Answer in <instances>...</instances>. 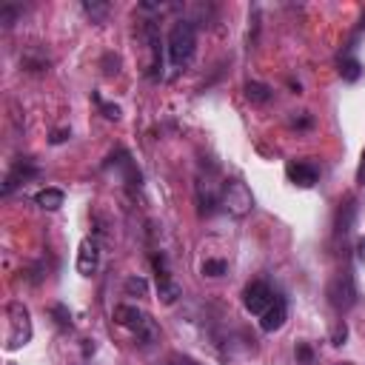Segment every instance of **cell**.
I'll return each instance as SVG.
<instances>
[{
    "label": "cell",
    "mask_w": 365,
    "mask_h": 365,
    "mask_svg": "<svg viewBox=\"0 0 365 365\" xmlns=\"http://www.w3.org/2000/svg\"><path fill=\"white\" fill-rule=\"evenodd\" d=\"M112 319H114V323H117L120 328H128L137 340H140L143 348H149V345H154V343L160 340V328H157V323H154V319H152L143 308H137V305H128V303L114 305Z\"/></svg>",
    "instance_id": "obj_1"
},
{
    "label": "cell",
    "mask_w": 365,
    "mask_h": 365,
    "mask_svg": "<svg viewBox=\"0 0 365 365\" xmlns=\"http://www.w3.org/2000/svg\"><path fill=\"white\" fill-rule=\"evenodd\" d=\"M168 60L174 69H186L192 60H194V52H197V29L192 20H177L168 32Z\"/></svg>",
    "instance_id": "obj_2"
},
{
    "label": "cell",
    "mask_w": 365,
    "mask_h": 365,
    "mask_svg": "<svg viewBox=\"0 0 365 365\" xmlns=\"http://www.w3.org/2000/svg\"><path fill=\"white\" fill-rule=\"evenodd\" d=\"M4 314H6V343L4 345H6V351H20L23 345L32 343V334H34L32 314L20 300H12Z\"/></svg>",
    "instance_id": "obj_3"
},
{
    "label": "cell",
    "mask_w": 365,
    "mask_h": 365,
    "mask_svg": "<svg viewBox=\"0 0 365 365\" xmlns=\"http://www.w3.org/2000/svg\"><path fill=\"white\" fill-rule=\"evenodd\" d=\"M220 206L232 217H246L254 211V194L243 180H228L220 189Z\"/></svg>",
    "instance_id": "obj_4"
},
{
    "label": "cell",
    "mask_w": 365,
    "mask_h": 365,
    "mask_svg": "<svg viewBox=\"0 0 365 365\" xmlns=\"http://www.w3.org/2000/svg\"><path fill=\"white\" fill-rule=\"evenodd\" d=\"M326 297H328L331 308H337V311L354 308V303H357V283H354V274L348 268L337 271L334 277H331V283L326 288Z\"/></svg>",
    "instance_id": "obj_5"
},
{
    "label": "cell",
    "mask_w": 365,
    "mask_h": 365,
    "mask_svg": "<svg viewBox=\"0 0 365 365\" xmlns=\"http://www.w3.org/2000/svg\"><path fill=\"white\" fill-rule=\"evenodd\" d=\"M152 265H154V277H157V297H160V303H163V305H174V303L182 297V286L171 277L168 263H166L163 254H154Z\"/></svg>",
    "instance_id": "obj_6"
},
{
    "label": "cell",
    "mask_w": 365,
    "mask_h": 365,
    "mask_svg": "<svg viewBox=\"0 0 365 365\" xmlns=\"http://www.w3.org/2000/svg\"><path fill=\"white\" fill-rule=\"evenodd\" d=\"M274 300H277V294H274L271 286L263 283V280H254V283H248V286L243 288V305H246V311L254 314V317H263V314L271 308Z\"/></svg>",
    "instance_id": "obj_7"
},
{
    "label": "cell",
    "mask_w": 365,
    "mask_h": 365,
    "mask_svg": "<svg viewBox=\"0 0 365 365\" xmlns=\"http://www.w3.org/2000/svg\"><path fill=\"white\" fill-rule=\"evenodd\" d=\"M286 174H288V180L294 182V186L311 189V186H317V180H319V166L311 163V160H291L286 166Z\"/></svg>",
    "instance_id": "obj_8"
},
{
    "label": "cell",
    "mask_w": 365,
    "mask_h": 365,
    "mask_svg": "<svg viewBox=\"0 0 365 365\" xmlns=\"http://www.w3.org/2000/svg\"><path fill=\"white\" fill-rule=\"evenodd\" d=\"M77 274H83V277H91L98 268H100V246H98V240H91V237H86L83 243H80V248H77Z\"/></svg>",
    "instance_id": "obj_9"
},
{
    "label": "cell",
    "mask_w": 365,
    "mask_h": 365,
    "mask_svg": "<svg viewBox=\"0 0 365 365\" xmlns=\"http://www.w3.org/2000/svg\"><path fill=\"white\" fill-rule=\"evenodd\" d=\"M286 319H288V303H286V297L277 294V300L271 303V308L260 317V328L265 334H274V331H280L286 326Z\"/></svg>",
    "instance_id": "obj_10"
},
{
    "label": "cell",
    "mask_w": 365,
    "mask_h": 365,
    "mask_svg": "<svg viewBox=\"0 0 365 365\" xmlns=\"http://www.w3.org/2000/svg\"><path fill=\"white\" fill-rule=\"evenodd\" d=\"M40 171H37V166L32 163V160H18L15 166H12V171L6 174V180H4V194L9 197L15 189H20V186H26V182L32 180V177H37Z\"/></svg>",
    "instance_id": "obj_11"
},
{
    "label": "cell",
    "mask_w": 365,
    "mask_h": 365,
    "mask_svg": "<svg viewBox=\"0 0 365 365\" xmlns=\"http://www.w3.org/2000/svg\"><path fill=\"white\" fill-rule=\"evenodd\" d=\"M217 206H220L217 186L211 180H197V211H200V217H211Z\"/></svg>",
    "instance_id": "obj_12"
},
{
    "label": "cell",
    "mask_w": 365,
    "mask_h": 365,
    "mask_svg": "<svg viewBox=\"0 0 365 365\" xmlns=\"http://www.w3.org/2000/svg\"><path fill=\"white\" fill-rule=\"evenodd\" d=\"M354 217H357V200L354 197H345V203H340L337 214H334V234L337 237H345L354 225Z\"/></svg>",
    "instance_id": "obj_13"
},
{
    "label": "cell",
    "mask_w": 365,
    "mask_h": 365,
    "mask_svg": "<svg viewBox=\"0 0 365 365\" xmlns=\"http://www.w3.org/2000/svg\"><path fill=\"white\" fill-rule=\"evenodd\" d=\"M246 98H248V103H254V106H265V103L274 100V88H271L268 83L248 80V83H246Z\"/></svg>",
    "instance_id": "obj_14"
},
{
    "label": "cell",
    "mask_w": 365,
    "mask_h": 365,
    "mask_svg": "<svg viewBox=\"0 0 365 365\" xmlns=\"http://www.w3.org/2000/svg\"><path fill=\"white\" fill-rule=\"evenodd\" d=\"M34 203L43 208V211H58L63 203H66V194L60 189H52V186H46L34 194Z\"/></svg>",
    "instance_id": "obj_15"
},
{
    "label": "cell",
    "mask_w": 365,
    "mask_h": 365,
    "mask_svg": "<svg viewBox=\"0 0 365 365\" xmlns=\"http://www.w3.org/2000/svg\"><path fill=\"white\" fill-rule=\"evenodd\" d=\"M340 77H343L345 83H357V80L362 77V66H359V60L351 58V55H343V58H340Z\"/></svg>",
    "instance_id": "obj_16"
},
{
    "label": "cell",
    "mask_w": 365,
    "mask_h": 365,
    "mask_svg": "<svg viewBox=\"0 0 365 365\" xmlns=\"http://www.w3.org/2000/svg\"><path fill=\"white\" fill-rule=\"evenodd\" d=\"M23 69L26 72H49V58H46L40 49H29L23 55Z\"/></svg>",
    "instance_id": "obj_17"
},
{
    "label": "cell",
    "mask_w": 365,
    "mask_h": 365,
    "mask_svg": "<svg viewBox=\"0 0 365 365\" xmlns=\"http://www.w3.org/2000/svg\"><path fill=\"white\" fill-rule=\"evenodd\" d=\"M83 12L91 18V23H103V20L109 18L112 6H109V4H100V0H91V4L86 0V4H83Z\"/></svg>",
    "instance_id": "obj_18"
},
{
    "label": "cell",
    "mask_w": 365,
    "mask_h": 365,
    "mask_svg": "<svg viewBox=\"0 0 365 365\" xmlns=\"http://www.w3.org/2000/svg\"><path fill=\"white\" fill-rule=\"evenodd\" d=\"M225 271H228V263H225V260H206V263L200 265V274H203V277H211V280L223 277Z\"/></svg>",
    "instance_id": "obj_19"
},
{
    "label": "cell",
    "mask_w": 365,
    "mask_h": 365,
    "mask_svg": "<svg viewBox=\"0 0 365 365\" xmlns=\"http://www.w3.org/2000/svg\"><path fill=\"white\" fill-rule=\"evenodd\" d=\"M49 314H52V319L58 323V328H63V331L72 328V314H69V308H66L63 303H55V305L49 308Z\"/></svg>",
    "instance_id": "obj_20"
},
{
    "label": "cell",
    "mask_w": 365,
    "mask_h": 365,
    "mask_svg": "<svg viewBox=\"0 0 365 365\" xmlns=\"http://www.w3.org/2000/svg\"><path fill=\"white\" fill-rule=\"evenodd\" d=\"M123 288H126L128 297H149V283L143 277H128Z\"/></svg>",
    "instance_id": "obj_21"
},
{
    "label": "cell",
    "mask_w": 365,
    "mask_h": 365,
    "mask_svg": "<svg viewBox=\"0 0 365 365\" xmlns=\"http://www.w3.org/2000/svg\"><path fill=\"white\" fill-rule=\"evenodd\" d=\"M20 15H23V6L20 4H9V6L0 9V23H4V29H12Z\"/></svg>",
    "instance_id": "obj_22"
},
{
    "label": "cell",
    "mask_w": 365,
    "mask_h": 365,
    "mask_svg": "<svg viewBox=\"0 0 365 365\" xmlns=\"http://www.w3.org/2000/svg\"><path fill=\"white\" fill-rule=\"evenodd\" d=\"M100 69H103L106 77H117V74H120V55L106 52V55L100 58Z\"/></svg>",
    "instance_id": "obj_23"
},
{
    "label": "cell",
    "mask_w": 365,
    "mask_h": 365,
    "mask_svg": "<svg viewBox=\"0 0 365 365\" xmlns=\"http://www.w3.org/2000/svg\"><path fill=\"white\" fill-rule=\"evenodd\" d=\"M294 357H297V362H300V365H314V348H311L308 343H297Z\"/></svg>",
    "instance_id": "obj_24"
},
{
    "label": "cell",
    "mask_w": 365,
    "mask_h": 365,
    "mask_svg": "<svg viewBox=\"0 0 365 365\" xmlns=\"http://www.w3.org/2000/svg\"><path fill=\"white\" fill-rule=\"evenodd\" d=\"M95 100L100 103V112H103V117H106V120H112V123H117V120L123 117V112H120V106H114V103H103V100H100L98 95H95Z\"/></svg>",
    "instance_id": "obj_25"
},
{
    "label": "cell",
    "mask_w": 365,
    "mask_h": 365,
    "mask_svg": "<svg viewBox=\"0 0 365 365\" xmlns=\"http://www.w3.org/2000/svg\"><path fill=\"white\" fill-rule=\"evenodd\" d=\"M345 340H348V326L343 323V319H340V323L334 326V331H331V345H345Z\"/></svg>",
    "instance_id": "obj_26"
},
{
    "label": "cell",
    "mask_w": 365,
    "mask_h": 365,
    "mask_svg": "<svg viewBox=\"0 0 365 365\" xmlns=\"http://www.w3.org/2000/svg\"><path fill=\"white\" fill-rule=\"evenodd\" d=\"M69 137H72V131H69V128H58V131H52L49 143H52V146H60V143H66V140H69Z\"/></svg>",
    "instance_id": "obj_27"
},
{
    "label": "cell",
    "mask_w": 365,
    "mask_h": 365,
    "mask_svg": "<svg viewBox=\"0 0 365 365\" xmlns=\"http://www.w3.org/2000/svg\"><path fill=\"white\" fill-rule=\"evenodd\" d=\"M357 182H359V186H365V152H362L359 166H357Z\"/></svg>",
    "instance_id": "obj_28"
},
{
    "label": "cell",
    "mask_w": 365,
    "mask_h": 365,
    "mask_svg": "<svg viewBox=\"0 0 365 365\" xmlns=\"http://www.w3.org/2000/svg\"><path fill=\"white\" fill-rule=\"evenodd\" d=\"M311 123H314V120H311L308 114H305V117H294V120H291V126H294V128H311Z\"/></svg>",
    "instance_id": "obj_29"
},
{
    "label": "cell",
    "mask_w": 365,
    "mask_h": 365,
    "mask_svg": "<svg viewBox=\"0 0 365 365\" xmlns=\"http://www.w3.org/2000/svg\"><path fill=\"white\" fill-rule=\"evenodd\" d=\"M95 354V340H83V357H91Z\"/></svg>",
    "instance_id": "obj_30"
},
{
    "label": "cell",
    "mask_w": 365,
    "mask_h": 365,
    "mask_svg": "<svg viewBox=\"0 0 365 365\" xmlns=\"http://www.w3.org/2000/svg\"><path fill=\"white\" fill-rule=\"evenodd\" d=\"M357 257H359V260H365V237H359V240H357Z\"/></svg>",
    "instance_id": "obj_31"
},
{
    "label": "cell",
    "mask_w": 365,
    "mask_h": 365,
    "mask_svg": "<svg viewBox=\"0 0 365 365\" xmlns=\"http://www.w3.org/2000/svg\"><path fill=\"white\" fill-rule=\"evenodd\" d=\"M168 365H197V362H192V359H174V362H168Z\"/></svg>",
    "instance_id": "obj_32"
},
{
    "label": "cell",
    "mask_w": 365,
    "mask_h": 365,
    "mask_svg": "<svg viewBox=\"0 0 365 365\" xmlns=\"http://www.w3.org/2000/svg\"><path fill=\"white\" fill-rule=\"evenodd\" d=\"M340 365H354V362H340Z\"/></svg>",
    "instance_id": "obj_33"
}]
</instances>
